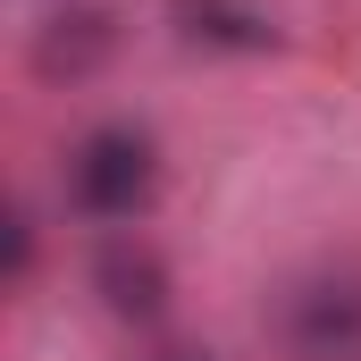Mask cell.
Returning <instances> with one entry per match:
<instances>
[{
    "label": "cell",
    "instance_id": "obj_7",
    "mask_svg": "<svg viewBox=\"0 0 361 361\" xmlns=\"http://www.w3.org/2000/svg\"><path fill=\"white\" fill-rule=\"evenodd\" d=\"M160 361H210V353H160Z\"/></svg>",
    "mask_w": 361,
    "mask_h": 361
},
{
    "label": "cell",
    "instance_id": "obj_1",
    "mask_svg": "<svg viewBox=\"0 0 361 361\" xmlns=\"http://www.w3.org/2000/svg\"><path fill=\"white\" fill-rule=\"evenodd\" d=\"M152 185H160V152L143 126H92L85 143L68 152V202L101 219V227H126L152 210Z\"/></svg>",
    "mask_w": 361,
    "mask_h": 361
},
{
    "label": "cell",
    "instance_id": "obj_3",
    "mask_svg": "<svg viewBox=\"0 0 361 361\" xmlns=\"http://www.w3.org/2000/svg\"><path fill=\"white\" fill-rule=\"evenodd\" d=\"M92 286H101V302H109L118 319H160V302H169V269H160V252L135 244V235H109V244H101Z\"/></svg>",
    "mask_w": 361,
    "mask_h": 361
},
{
    "label": "cell",
    "instance_id": "obj_2",
    "mask_svg": "<svg viewBox=\"0 0 361 361\" xmlns=\"http://www.w3.org/2000/svg\"><path fill=\"white\" fill-rule=\"evenodd\" d=\"M277 345L294 361H361V277L319 269L277 302Z\"/></svg>",
    "mask_w": 361,
    "mask_h": 361
},
{
    "label": "cell",
    "instance_id": "obj_6",
    "mask_svg": "<svg viewBox=\"0 0 361 361\" xmlns=\"http://www.w3.org/2000/svg\"><path fill=\"white\" fill-rule=\"evenodd\" d=\"M25 269H34V219L8 210V277H25Z\"/></svg>",
    "mask_w": 361,
    "mask_h": 361
},
{
    "label": "cell",
    "instance_id": "obj_5",
    "mask_svg": "<svg viewBox=\"0 0 361 361\" xmlns=\"http://www.w3.org/2000/svg\"><path fill=\"white\" fill-rule=\"evenodd\" d=\"M185 42H210V51H269L277 25L252 8V0H177Z\"/></svg>",
    "mask_w": 361,
    "mask_h": 361
},
{
    "label": "cell",
    "instance_id": "obj_4",
    "mask_svg": "<svg viewBox=\"0 0 361 361\" xmlns=\"http://www.w3.org/2000/svg\"><path fill=\"white\" fill-rule=\"evenodd\" d=\"M109 42H118L109 8H59V17L42 25V42H34V68H42V76H92V68L109 59Z\"/></svg>",
    "mask_w": 361,
    "mask_h": 361
}]
</instances>
